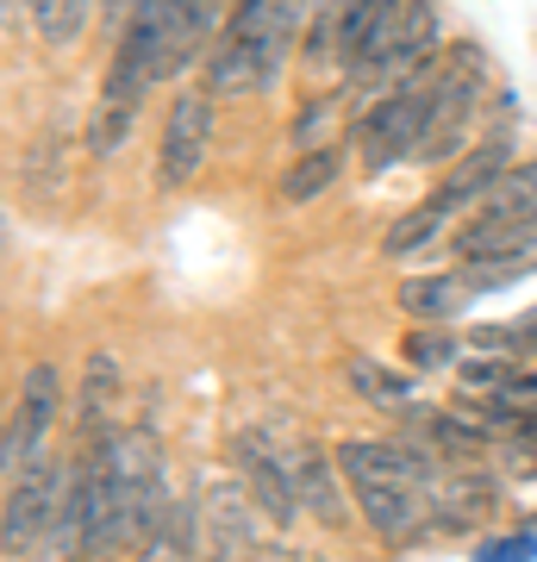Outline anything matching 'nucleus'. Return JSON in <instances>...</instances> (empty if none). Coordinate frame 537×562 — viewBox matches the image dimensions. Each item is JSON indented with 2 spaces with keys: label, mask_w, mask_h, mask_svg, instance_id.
I'll use <instances>...</instances> for the list:
<instances>
[{
  "label": "nucleus",
  "mask_w": 537,
  "mask_h": 562,
  "mask_svg": "<svg viewBox=\"0 0 537 562\" xmlns=\"http://www.w3.org/2000/svg\"><path fill=\"white\" fill-rule=\"evenodd\" d=\"M494 494H500L494 475L438 469V482H432V531H476L494 513Z\"/></svg>",
  "instance_id": "nucleus-16"
},
{
  "label": "nucleus",
  "mask_w": 537,
  "mask_h": 562,
  "mask_svg": "<svg viewBox=\"0 0 537 562\" xmlns=\"http://www.w3.org/2000/svg\"><path fill=\"white\" fill-rule=\"evenodd\" d=\"M444 225H450V220H444L438 206H432V201H418L413 213H400V220L388 225V238H381V250H388V257H413V250H425V244L438 238Z\"/></svg>",
  "instance_id": "nucleus-26"
},
{
  "label": "nucleus",
  "mask_w": 537,
  "mask_h": 562,
  "mask_svg": "<svg viewBox=\"0 0 537 562\" xmlns=\"http://www.w3.org/2000/svg\"><path fill=\"white\" fill-rule=\"evenodd\" d=\"M257 562H300V557L288 550V543H262V550H257Z\"/></svg>",
  "instance_id": "nucleus-31"
},
{
  "label": "nucleus",
  "mask_w": 537,
  "mask_h": 562,
  "mask_svg": "<svg viewBox=\"0 0 537 562\" xmlns=\"http://www.w3.org/2000/svg\"><path fill=\"white\" fill-rule=\"evenodd\" d=\"M225 32V0H176L163 20V81L194 69L200 50H213Z\"/></svg>",
  "instance_id": "nucleus-13"
},
{
  "label": "nucleus",
  "mask_w": 537,
  "mask_h": 562,
  "mask_svg": "<svg viewBox=\"0 0 537 562\" xmlns=\"http://www.w3.org/2000/svg\"><path fill=\"white\" fill-rule=\"evenodd\" d=\"M462 262H513V269H537V225L525 220H494V213H469L457 232Z\"/></svg>",
  "instance_id": "nucleus-14"
},
{
  "label": "nucleus",
  "mask_w": 537,
  "mask_h": 562,
  "mask_svg": "<svg viewBox=\"0 0 537 562\" xmlns=\"http://www.w3.org/2000/svg\"><path fill=\"white\" fill-rule=\"evenodd\" d=\"M32 13V32L44 38V50H69L88 25V0H25Z\"/></svg>",
  "instance_id": "nucleus-23"
},
{
  "label": "nucleus",
  "mask_w": 537,
  "mask_h": 562,
  "mask_svg": "<svg viewBox=\"0 0 537 562\" xmlns=\"http://www.w3.org/2000/svg\"><path fill=\"white\" fill-rule=\"evenodd\" d=\"M232 475L250 487V501L262 506V519L276 525V531H288V525L300 519V494H294L288 450H281L276 431H257V425L238 431V438H232Z\"/></svg>",
  "instance_id": "nucleus-9"
},
{
  "label": "nucleus",
  "mask_w": 537,
  "mask_h": 562,
  "mask_svg": "<svg viewBox=\"0 0 537 562\" xmlns=\"http://www.w3.org/2000/svg\"><path fill=\"white\" fill-rule=\"evenodd\" d=\"M438 76V69H432ZM432 76L406 81L394 94H381L369 113L357 120V144H362V162H369V176L388 169L400 157H418V144L432 132Z\"/></svg>",
  "instance_id": "nucleus-4"
},
{
  "label": "nucleus",
  "mask_w": 537,
  "mask_h": 562,
  "mask_svg": "<svg viewBox=\"0 0 537 562\" xmlns=\"http://www.w3.org/2000/svg\"><path fill=\"white\" fill-rule=\"evenodd\" d=\"M132 562H206L200 550V513L194 501H169L163 519L144 531V543L132 550Z\"/></svg>",
  "instance_id": "nucleus-19"
},
{
  "label": "nucleus",
  "mask_w": 537,
  "mask_h": 562,
  "mask_svg": "<svg viewBox=\"0 0 537 562\" xmlns=\"http://www.w3.org/2000/svg\"><path fill=\"white\" fill-rule=\"evenodd\" d=\"M338 469L350 482V501L369 519L388 550H406L413 538L432 531V482H438L444 457L418 438H344Z\"/></svg>",
  "instance_id": "nucleus-1"
},
{
  "label": "nucleus",
  "mask_w": 537,
  "mask_h": 562,
  "mask_svg": "<svg viewBox=\"0 0 537 562\" xmlns=\"http://www.w3.org/2000/svg\"><path fill=\"white\" fill-rule=\"evenodd\" d=\"M132 120H138L132 101H107V94H100V106L88 113V150H94V157H120L125 138H132Z\"/></svg>",
  "instance_id": "nucleus-25"
},
{
  "label": "nucleus",
  "mask_w": 537,
  "mask_h": 562,
  "mask_svg": "<svg viewBox=\"0 0 537 562\" xmlns=\"http://www.w3.org/2000/svg\"><path fill=\"white\" fill-rule=\"evenodd\" d=\"M476 294V281L462 276V269H432V276H406L400 281V313L418 325H450L469 306Z\"/></svg>",
  "instance_id": "nucleus-18"
},
{
  "label": "nucleus",
  "mask_w": 537,
  "mask_h": 562,
  "mask_svg": "<svg viewBox=\"0 0 537 562\" xmlns=\"http://www.w3.org/2000/svg\"><path fill=\"white\" fill-rule=\"evenodd\" d=\"M269 20H276V0H238L225 13L220 44L206 50V88L238 101L250 88H262V38H269Z\"/></svg>",
  "instance_id": "nucleus-6"
},
{
  "label": "nucleus",
  "mask_w": 537,
  "mask_h": 562,
  "mask_svg": "<svg viewBox=\"0 0 537 562\" xmlns=\"http://www.w3.org/2000/svg\"><path fill=\"white\" fill-rule=\"evenodd\" d=\"M220 132V94L213 88H181L169 113H163V144H157V188H188L200 176V162L213 150Z\"/></svg>",
  "instance_id": "nucleus-5"
},
{
  "label": "nucleus",
  "mask_w": 537,
  "mask_h": 562,
  "mask_svg": "<svg viewBox=\"0 0 537 562\" xmlns=\"http://www.w3.org/2000/svg\"><path fill=\"white\" fill-rule=\"evenodd\" d=\"M513 169V150H506V138H488V144H476V150H462L457 157V169L438 181V194H432V206H438L444 220H457V213H476L488 194H494V181Z\"/></svg>",
  "instance_id": "nucleus-12"
},
{
  "label": "nucleus",
  "mask_w": 537,
  "mask_h": 562,
  "mask_svg": "<svg viewBox=\"0 0 537 562\" xmlns=\"http://www.w3.org/2000/svg\"><path fill=\"white\" fill-rule=\"evenodd\" d=\"M476 213H494V220H525L537 225V157L532 162H513L506 176L494 181V194L476 206Z\"/></svg>",
  "instance_id": "nucleus-22"
},
{
  "label": "nucleus",
  "mask_w": 537,
  "mask_h": 562,
  "mask_svg": "<svg viewBox=\"0 0 537 562\" xmlns=\"http://www.w3.org/2000/svg\"><path fill=\"white\" fill-rule=\"evenodd\" d=\"M120 494H125V538L132 550L144 543V531L163 519L169 494V462H163V438L150 425H120Z\"/></svg>",
  "instance_id": "nucleus-8"
},
{
  "label": "nucleus",
  "mask_w": 537,
  "mask_h": 562,
  "mask_svg": "<svg viewBox=\"0 0 537 562\" xmlns=\"http://www.w3.org/2000/svg\"><path fill=\"white\" fill-rule=\"evenodd\" d=\"M57 394H63V375L51 362H32V369H25V387H20V406H13V425H7V443H0L7 487L38 462L44 438H51V419H57Z\"/></svg>",
  "instance_id": "nucleus-10"
},
{
  "label": "nucleus",
  "mask_w": 537,
  "mask_h": 562,
  "mask_svg": "<svg viewBox=\"0 0 537 562\" xmlns=\"http://www.w3.org/2000/svg\"><path fill=\"white\" fill-rule=\"evenodd\" d=\"M281 450H288V475H294L300 513H313L325 525H344V494H350V482H344V469H338V450H325L313 438H294V443H281Z\"/></svg>",
  "instance_id": "nucleus-11"
},
{
  "label": "nucleus",
  "mask_w": 537,
  "mask_h": 562,
  "mask_svg": "<svg viewBox=\"0 0 537 562\" xmlns=\"http://www.w3.org/2000/svg\"><path fill=\"white\" fill-rule=\"evenodd\" d=\"M400 20H406V0H362L357 13H350V25H344V38H338V63H344V76H350V88L381 63V50L394 44Z\"/></svg>",
  "instance_id": "nucleus-15"
},
{
  "label": "nucleus",
  "mask_w": 537,
  "mask_h": 562,
  "mask_svg": "<svg viewBox=\"0 0 537 562\" xmlns=\"http://www.w3.org/2000/svg\"><path fill=\"white\" fill-rule=\"evenodd\" d=\"M344 382L357 387L362 401L388 406V413H406V406H413V382H406V375H394V369H388V362H376V357H344Z\"/></svg>",
  "instance_id": "nucleus-21"
},
{
  "label": "nucleus",
  "mask_w": 537,
  "mask_h": 562,
  "mask_svg": "<svg viewBox=\"0 0 537 562\" xmlns=\"http://www.w3.org/2000/svg\"><path fill=\"white\" fill-rule=\"evenodd\" d=\"M194 513H200V550H206V562H257V550L269 543V531H262L269 519H262V506L250 501V487L238 475L200 482Z\"/></svg>",
  "instance_id": "nucleus-3"
},
{
  "label": "nucleus",
  "mask_w": 537,
  "mask_h": 562,
  "mask_svg": "<svg viewBox=\"0 0 537 562\" xmlns=\"http://www.w3.org/2000/svg\"><path fill=\"white\" fill-rule=\"evenodd\" d=\"M325 132H332V101H313L294 120V144H300V150H318V144H325Z\"/></svg>",
  "instance_id": "nucleus-28"
},
{
  "label": "nucleus",
  "mask_w": 537,
  "mask_h": 562,
  "mask_svg": "<svg viewBox=\"0 0 537 562\" xmlns=\"http://www.w3.org/2000/svg\"><path fill=\"white\" fill-rule=\"evenodd\" d=\"M362 0H313V20H306V69H325V57H338V38L350 13Z\"/></svg>",
  "instance_id": "nucleus-24"
},
{
  "label": "nucleus",
  "mask_w": 537,
  "mask_h": 562,
  "mask_svg": "<svg viewBox=\"0 0 537 562\" xmlns=\"http://www.w3.org/2000/svg\"><path fill=\"white\" fill-rule=\"evenodd\" d=\"M120 401H125V362L113 350H88L76 382V425L81 431H107L120 425Z\"/></svg>",
  "instance_id": "nucleus-17"
},
{
  "label": "nucleus",
  "mask_w": 537,
  "mask_h": 562,
  "mask_svg": "<svg viewBox=\"0 0 537 562\" xmlns=\"http://www.w3.org/2000/svg\"><path fill=\"white\" fill-rule=\"evenodd\" d=\"M344 157H338V144H318V150H300V162H288V176H281V201L288 206H306L318 201L332 181H338Z\"/></svg>",
  "instance_id": "nucleus-20"
},
{
  "label": "nucleus",
  "mask_w": 537,
  "mask_h": 562,
  "mask_svg": "<svg viewBox=\"0 0 537 562\" xmlns=\"http://www.w3.org/2000/svg\"><path fill=\"white\" fill-rule=\"evenodd\" d=\"M481 88H488V57H481L476 44H450L444 63H438V76H432V132H425V144H418L425 162L457 157L462 144H469Z\"/></svg>",
  "instance_id": "nucleus-2"
},
{
  "label": "nucleus",
  "mask_w": 537,
  "mask_h": 562,
  "mask_svg": "<svg viewBox=\"0 0 537 562\" xmlns=\"http://www.w3.org/2000/svg\"><path fill=\"white\" fill-rule=\"evenodd\" d=\"M406 362L413 369H450L457 362V338L438 331V325H418V331H406Z\"/></svg>",
  "instance_id": "nucleus-27"
},
{
  "label": "nucleus",
  "mask_w": 537,
  "mask_h": 562,
  "mask_svg": "<svg viewBox=\"0 0 537 562\" xmlns=\"http://www.w3.org/2000/svg\"><path fill=\"white\" fill-rule=\"evenodd\" d=\"M537 557V538H494V543H476V562H532Z\"/></svg>",
  "instance_id": "nucleus-29"
},
{
  "label": "nucleus",
  "mask_w": 537,
  "mask_h": 562,
  "mask_svg": "<svg viewBox=\"0 0 537 562\" xmlns=\"http://www.w3.org/2000/svg\"><path fill=\"white\" fill-rule=\"evenodd\" d=\"M63 494H69V462L57 457H38L25 469L20 482L7 487V519H0V550L20 562V557H38L51 519L63 513Z\"/></svg>",
  "instance_id": "nucleus-7"
},
{
  "label": "nucleus",
  "mask_w": 537,
  "mask_h": 562,
  "mask_svg": "<svg viewBox=\"0 0 537 562\" xmlns=\"http://www.w3.org/2000/svg\"><path fill=\"white\" fill-rule=\"evenodd\" d=\"M506 357H537V306L518 325H506Z\"/></svg>",
  "instance_id": "nucleus-30"
}]
</instances>
